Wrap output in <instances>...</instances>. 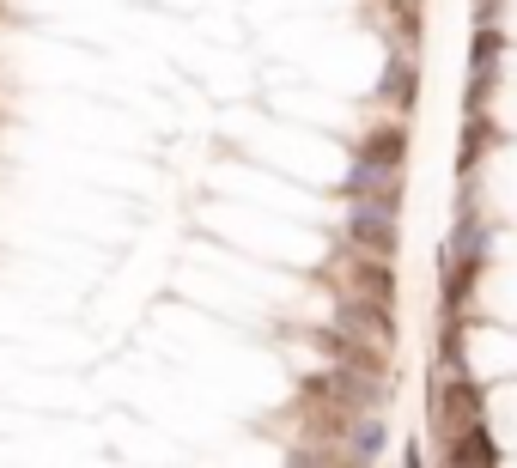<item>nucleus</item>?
I'll return each mask as SVG.
<instances>
[{"instance_id": "1a4fd4ad", "label": "nucleus", "mask_w": 517, "mask_h": 468, "mask_svg": "<svg viewBox=\"0 0 517 468\" xmlns=\"http://www.w3.org/2000/svg\"><path fill=\"white\" fill-rule=\"evenodd\" d=\"M384 98H390L396 110H414V104H420V67H414L408 55L390 61V73H384Z\"/></svg>"}, {"instance_id": "7ed1b4c3", "label": "nucleus", "mask_w": 517, "mask_h": 468, "mask_svg": "<svg viewBox=\"0 0 517 468\" xmlns=\"http://www.w3.org/2000/svg\"><path fill=\"white\" fill-rule=\"evenodd\" d=\"M335 323L359 341H372V347H396V310L378 304V298H359L341 286V310H335Z\"/></svg>"}, {"instance_id": "39448f33", "label": "nucleus", "mask_w": 517, "mask_h": 468, "mask_svg": "<svg viewBox=\"0 0 517 468\" xmlns=\"http://www.w3.org/2000/svg\"><path fill=\"white\" fill-rule=\"evenodd\" d=\"M347 292H359V298H378V304H396V274H390V256H365V250H353Z\"/></svg>"}, {"instance_id": "f03ea898", "label": "nucleus", "mask_w": 517, "mask_h": 468, "mask_svg": "<svg viewBox=\"0 0 517 468\" xmlns=\"http://www.w3.org/2000/svg\"><path fill=\"white\" fill-rule=\"evenodd\" d=\"M347 244L365 250V256H396V207L390 201H372V195H353Z\"/></svg>"}, {"instance_id": "20e7f679", "label": "nucleus", "mask_w": 517, "mask_h": 468, "mask_svg": "<svg viewBox=\"0 0 517 468\" xmlns=\"http://www.w3.org/2000/svg\"><path fill=\"white\" fill-rule=\"evenodd\" d=\"M353 159H365V165H384V171H402V159H408V128H402V122L365 128V140H353Z\"/></svg>"}, {"instance_id": "f257e3e1", "label": "nucleus", "mask_w": 517, "mask_h": 468, "mask_svg": "<svg viewBox=\"0 0 517 468\" xmlns=\"http://www.w3.org/2000/svg\"><path fill=\"white\" fill-rule=\"evenodd\" d=\"M432 420H438V432L481 426V389L469 383V371H445V365H438V383H432Z\"/></svg>"}, {"instance_id": "9b49d317", "label": "nucleus", "mask_w": 517, "mask_h": 468, "mask_svg": "<svg viewBox=\"0 0 517 468\" xmlns=\"http://www.w3.org/2000/svg\"><path fill=\"white\" fill-rule=\"evenodd\" d=\"M505 31L499 25H481L475 31V43H469V73H487V67H499V55H505Z\"/></svg>"}, {"instance_id": "ddd939ff", "label": "nucleus", "mask_w": 517, "mask_h": 468, "mask_svg": "<svg viewBox=\"0 0 517 468\" xmlns=\"http://www.w3.org/2000/svg\"><path fill=\"white\" fill-rule=\"evenodd\" d=\"M499 7H505V0H481V7H475V25H499Z\"/></svg>"}, {"instance_id": "9d476101", "label": "nucleus", "mask_w": 517, "mask_h": 468, "mask_svg": "<svg viewBox=\"0 0 517 468\" xmlns=\"http://www.w3.org/2000/svg\"><path fill=\"white\" fill-rule=\"evenodd\" d=\"M347 456H353V462H378V456H384V420H378V408L353 420V432H347Z\"/></svg>"}, {"instance_id": "f8f14e48", "label": "nucleus", "mask_w": 517, "mask_h": 468, "mask_svg": "<svg viewBox=\"0 0 517 468\" xmlns=\"http://www.w3.org/2000/svg\"><path fill=\"white\" fill-rule=\"evenodd\" d=\"M438 365L445 371H463V329H457V310H445V329H438Z\"/></svg>"}, {"instance_id": "6e6552de", "label": "nucleus", "mask_w": 517, "mask_h": 468, "mask_svg": "<svg viewBox=\"0 0 517 468\" xmlns=\"http://www.w3.org/2000/svg\"><path fill=\"white\" fill-rule=\"evenodd\" d=\"M493 152V122H487V110H469V122H463V146H457V177H475V165Z\"/></svg>"}, {"instance_id": "0eeeda50", "label": "nucleus", "mask_w": 517, "mask_h": 468, "mask_svg": "<svg viewBox=\"0 0 517 468\" xmlns=\"http://www.w3.org/2000/svg\"><path fill=\"white\" fill-rule=\"evenodd\" d=\"M445 462L451 468H493L499 462V450H493V438H487V426H463V432H451V450H445Z\"/></svg>"}, {"instance_id": "423d86ee", "label": "nucleus", "mask_w": 517, "mask_h": 468, "mask_svg": "<svg viewBox=\"0 0 517 468\" xmlns=\"http://www.w3.org/2000/svg\"><path fill=\"white\" fill-rule=\"evenodd\" d=\"M396 177H402V171H384V165H365V159H353V171H347V201H353V195H372V201H390V207H402V189H396Z\"/></svg>"}]
</instances>
